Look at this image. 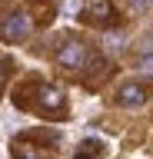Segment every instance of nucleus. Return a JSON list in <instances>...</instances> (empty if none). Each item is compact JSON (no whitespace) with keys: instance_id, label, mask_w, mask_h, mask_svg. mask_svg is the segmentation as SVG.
<instances>
[{"instance_id":"6","label":"nucleus","mask_w":153,"mask_h":159,"mask_svg":"<svg viewBox=\"0 0 153 159\" xmlns=\"http://www.w3.org/2000/svg\"><path fill=\"white\" fill-rule=\"evenodd\" d=\"M127 3H130L133 10H146V7H150V0H127Z\"/></svg>"},{"instance_id":"2","label":"nucleus","mask_w":153,"mask_h":159,"mask_svg":"<svg viewBox=\"0 0 153 159\" xmlns=\"http://www.w3.org/2000/svg\"><path fill=\"white\" fill-rule=\"evenodd\" d=\"M87 60H90V50L83 47L80 40H70V43H63V47L57 50V63H60L63 70H80Z\"/></svg>"},{"instance_id":"3","label":"nucleus","mask_w":153,"mask_h":159,"mask_svg":"<svg viewBox=\"0 0 153 159\" xmlns=\"http://www.w3.org/2000/svg\"><path fill=\"white\" fill-rule=\"evenodd\" d=\"M143 99H146V93H143L140 83H123L117 89V103L120 106H143Z\"/></svg>"},{"instance_id":"4","label":"nucleus","mask_w":153,"mask_h":159,"mask_svg":"<svg viewBox=\"0 0 153 159\" xmlns=\"http://www.w3.org/2000/svg\"><path fill=\"white\" fill-rule=\"evenodd\" d=\"M40 103L47 109H60L63 106V93L57 86H40Z\"/></svg>"},{"instance_id":"5","label":"nucleus","mask_w":153,"mask_h":159,"mask_svg":"<svg viewBox=\"0 0 153 159\" xmlns=\"http://www.w3.org/2000/svg\"><path fill=\"white\" fill-rule=\"evenodd\" d=\"M90 17L93 20H110V3H107V0H93L90 3Z\"/></svg>"},{"instance_id":"7","label":"nucleus","mask_w":153,"mask_h":159,"mask_svg":"<svg viewBox=\"0 0 153 159\" xmlns=\"http://www.w3.org/2000/svg\"><path fill=\"white\" fill-rule=\"evenodd\" d=\"M17 159H37L33 152H17Z\"/></svg>"},{"instance_id":"1","label":"nucleus","mask_w":153,"mask_h":159,"mask_svg":"<svg viewBox=\"0 0 153 159\" xmlns=\"http://www.w3.org/2000/svg\"><path fill=\"white\" fill-rule=\"evenodd\" d=\"M33 30V20L23 13V10H17V13H10V17L0 23V37L10 40V43H17V40H27V33Z\"/></svg>"}]
</instances>
